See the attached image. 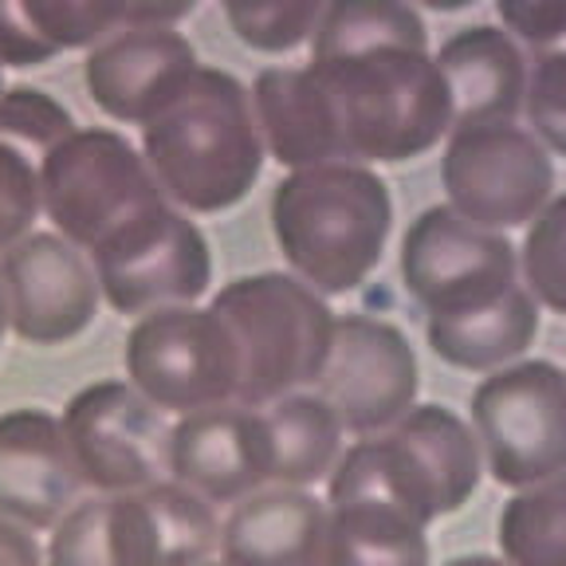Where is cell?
Segmentation results:
<instances>
[{
  "label": "cell",
  "mask_w": 566,
  "mask_h": 566,
  "mask_svg": "<svg viewBox=\"0 0 566 566\" xmlns=\"http://www.w3.org/2000/svg\"><path fill=\"white\" fill-rule=\"evenodd\" d=\"M9 327L32 346H60L95 323L98 292L91 256L55 232H32L0 256Z\"/></svg>",
  "instance_id": "cell-14"
},
{
  "label": "cell",
  "mask_w": 566,
  "mask_h": 566,
  "mask_svg": "<svg viewBox=\"0 0 566 566\" xmlns=\"http://www.w3.org/2000/svg\"><path fill=\"white\" fill-rule=\"evenodd\" d=\"M138 150L161 197L189 217L237 209L268 161L248 87L232 71L205 63L186 91L142 126Z\"/></svg>",
  "instance_id": "cell-1"
},
{
  "label": "cell",
  "mask_w": 566,
  "mask_h": 566,
  "mask_svg": "<svg viewBox=\"0 0 566 566\" xmlns=\"http://www.w3.org/2000/svg\"><path fill=\"white\" fill-rule=\"evenodd\" d=\"M44 217L40 201V161L0 142V256L35 232Z\"/></svg>",
  "instance_id": "cell-31"
},
{
  "label": "cell",
  "mask_w": 566,
  "mask_h": 566,
  "mask_svg": "<svg viewBox=\"0 0 566 566\" xmlns=\"http://www.w3.org/2000/svg\"><path fill=\"white\" fill-rule=\"evenodd\" d=\"M98 292L118 315L193 307L212 287V248L201 224L174 205L142 212L91 252Z\"/></svg>",
  "instance_id": "cell-9"
},
{
  "label": "cell",
  "mask_w": 566,
  "mask_h": 566,
  "mask_svg": "<svg viewBox=\"0 0 566 566\" xmlns=\"http://www.w3.org/2000/svg\"><path fill=\"white\" fill-rule=\"evenodd\" d=\"M449 209L488 232L531 224L555 193V161L515 123L452 130L441 154Z\"/></svg>",
  "instance_id": "cell-10"
},
{
  "label": "cell",
  "mask_w": 566,
  "mask_h": 566,
  "mask_svg": "<svg viewBox=\"0 0 566 566\" xmlns=\"http://www.w3.org/2000/svg\"><path fill=\"white\" fill-rule=\"evenodd\" d=\"M307 67L335 106L350 166H401L452 134L449 87L429 48L381 44Z\"/></svg>",
  "instance_id": "cell-3"
},
{
  "label": "cell",
  "mask_w": 566,
  "mask_h": 566,
  "mask_svg": "<svg viewBox=\"0 0 566 566\" xmlns=\"http://www.w3.org/2000/svg\"><path fill=\"white\" fill-rule=\"evenodd\" d=\"M126 381L158 413L186 417L237 401L240 354L212 307H169L134 318L126 335Z\"/></svg>",
  "instance_id": "cell-8"
},
{
  "label": "cell",
  "mask_w": 566,
  "mask_h": 566,
  "mask_svg": "<svg viewBox=\"0 0 566 566\" xmlns=\"http://www.w3.org/2000/svg\"><path fill=\"white\" fill-rule=\"evenodd\" d=\"M386 433H394L409 449L417 472L433 492L441 520L457 515L476 495L480 476H484V457H480L472 424L452 413L449 406H413Z\"/></svg>",
  "instance_id": "cell-22"
},
{
  "label": "cell",
  "mask_w": 566,
  "mask_h": 566,
  "mask_svg": "<svg viewBox=\"0 0 566 566\" xmlns=\"http://www.w3.org/2000/svg\"><path fill=\"white\" fill-rule=\"evenodd\" d=\"M472 433L484 472L504 488H535L566 472V370L527 358L472 389Z\"/></svg>",
  "instance_id": "cell-7"
},
{
  "label": "cell",
  "mask_w": 566,
  "mask_h": 566,
  "mask_svg": "<svg viewBox=\"0 0 566 566\" xmlns=\"http://www.w3.org/2000/svg\"><path fill=\"white\" fill-rule=\"evenodd\" d=\"M444 566H507V563L492 555H460V558H449Z\"/></svg>",
  "instance_id": "cell-36"
},
{
  "label": "cell",
  "mask_w": 566,
  "mask_h": 566,
  "mask_svg": "<svg viewBox=\"0 0 566 566\" xmlns=\"http://www.w3.org/2000/svg\"><path fill=\"white\" fill-rule=\"evenodd\" d=\"M495 539L507 566H566V472L515 492L500 512Z\"/></svg>",
  "instance_id": "cell-26"
},
{
  "label": "cell",
  "mask_w": 566,
  "mask_h": 566,
  "mask_svg": "<svg viewBox=\"0 0 566 566\" xmlns=\"http://www.w3.org/2000/svg\"><path fill=\"white\" fill-rule=\"evenodd\" d=\"M495 17L515 44H527L535 55L566 52V0H500Z\"/></svg>",
  "instance_id": "cell-33"
},
{
  "label": "cell",
  "mask_w": 566,
  "mask_h": 566,
  "mask_svg": "<svg viewBox=\"0 0 566 566\" xmlns=\"http://www.w3.org/2000/svg\"><path fill=\"white\" fill-rule=\"evenodd\" d=\"M55 48L28 17L24 0H0V71L4 67H44L55 60Z\"/></svg>",
  "instance_id": "cell-34"
},
{
  "label": "cell",
  "mask_w": 566,
  "mask_h": 566,
  "mask_svg": "<svg viewBox=\"0 0 566 566\" xmlns=\"http://www.w3.org/2000/svg\"><path fill=\"white\" fill-rule=\"evenodd\" d=\"M205 566H224V563H205Z\"/></svg>",
  "instance_id": "cell-39"
},
{
  "label": "cell",
  "mask_w": 566,
  "mask_h": 566,
  "mask_svg": "<svg viewBox=\"0 0 566 566\" xmlns=\"http://www.w3.org/2000/svg\"><path fill=\"white\" fill-rule=\"evenodd\" d=\"M63 437L83 484L98 495H130L166 476L169 424L126 378L83 386L63 406Z\"/></svg>",
  "instance_id": "cell-11"
},
{
  "label": "cell",
  "mask_w": 566,
  "mask_h": 566,
  "mask_svg": "<svg viewBox=\"0 0 566 566\" xmlns=\"http://www.w3.org/2000/svg\"><path fill=\"white\" fill-rule=\"evenodd\" d=\"M401 283L424 315H444L515 287L520 252L504 232L476 229L449 205H433L401 237Z\"/></svg>",
  "instance_id": "cell-13"
},
{
  "label": "cell",
  "mask_w": 566,
  "mask_h": 566,
  "mask_svg": "<svg viewBox=\"0 0 566 566\" xmlns=\"http://www.w3.org/2000/svg\"><path fill=\"white\" fill-rule=\"evenodd\" d=\"M240 354L237 406L264 409L315 386L335 338V311L307 283L283 272L229 280L209 303Z\"/></svg>",
  "instance_id": "cell-4"
},
{
  "label": "cell",
  "mask_w": 566,
  "mask_h": 566,
  "mask_svg": "<svg viewBox=\"0 0 566 566\" xmlns=\"http://www.w3.org/2000/svg\"><path fill=\"white\" fill-rule=\"evenodd\" d=\"M260 417L272 444V488L307 492L311 484L335 472L346 429L315 389L272 401L260 409Z\"/></svg>",
  "instance_id": "cell-24"
},
{
  "label": "cell",
  "mask_w": 566,
  "mask_h": 566,
  "mask_svg": "<svg viewBox=\"0 0 566 566\" xmlns=\"http://www.w3.org/2000/svg\"><path fill=\"white\" fill-rule=\"evenodd\" d=\"M0 95H4V71H0Z\"/></svg>",
  "instance_id": "cell-38"
},
{
  "label": "cell",
  "mask_w": 566,
  "mask_h": 566,
  "mask_svg": "<svg viewBox=\"0 0 566 566\" xmlns=\"http://www.w3.org/2000/svg\"><path fill=\"white\" fill-rule=\"evenodd\" d=\"M75 130H80L75 115L48 91L4 87V95H0V142L24 150L28 158L40 161Z\"/></svg>",
  "instance_id": "cell-30"
},
{
  "label": "cell",
  "mask_w": 566,
  "mask_h": 566,
  "mask_svg": "<svg viewBox=\"0 0 566 566\" xmlns=\"http://www.w3.org/2000/svg\"><path fill=\"white\" fill-rule=\"evenodd\" d=\"M248 95L256 111L264 154L280 161L287 174L346 161L335 106L307 63L303 67H264Z\"/></svg>",
  "instance_id": "cell-19"
},
{
  "label": "cell",
  "mask_w": 566,
  "mask_h": 566,
  "mask_svg": "<svg viewBox=\"0 0 566 566\" xmlns=\"http://www.w3.org/2000/svg\"><path fill=\"white\" fill-rule=\"evenodd\" d=\"M327 504L295 488H264L221 523L224 566H323Z\"/></svg>",
  "instance_id": "cell-20"
},
{
  "label": "cell",
  "mask_w": 566,
  "mask_h": 566,
  "mask_svg": "<svg viewBox=\"0 0 566 566\" xmlns=\"http://www.w3.org/2000/svg\"><path fill=\"white\" fill-rule=\"evenodd\" d=\"M535 335H539V303L531 300L523 283L488 303L424 318L429 350L444 366L469 374H495L520 363Z\"/></svg>",
  "instance_id": "cell-21"
},
{
  "label": "cell",
  "mask_w": 566,
  "mask_h": 566,
  "mask_svg": "<svg viewBox=\"0 0 566 566\" xmlns=\"http://www.w3.org/2000/svg\"><path fill=\"white\" fill-rule=\"evenodd\" d=\"M421 366L406 331L354 311L335 318L327 366L318 374L315 394L331 406L346 433L378 437L417 406Z\"/></svg>",
  "instance_id": "cell-12"
},
{
  "label": "cell",
  "mask_w": 566,
  "mask_h": 566,
  "mask_svg": "<svg viewBox=\"0 0 566 566\" xmlns=\"http://www.w3.org/2000/svg\"><path fill=\"white\" fill-rule=\"evenodd\" d=\"M449 87L452 130L515 123L527 95V55L504 28L469 24L452 32L433 55Z\"/></svg>",
  "instance_id": "cell-18"
},
{
  "label": "cell",
  "mask_w": 566,
  "mask_h": 566,
  "mask_svg": "<svg viewBox=\"0 0 566 566\" xmlns=\"http://www.w3.org/2000/svg\"><path fill=\"white\" fill-rule=\"evenodd\" d=\"M323 566H429V535L381 500L331 495Z\"/></svg>",
  "instance_id": "cell-23"
},
{
  "label": "cell",
  "mask_w": 566,
  "mask_h": 566,
  "mask_svg": "<svg viewBox=\"0 0 566 566\" xmlns=\"http://www.w3.org/2000/svg\"><path fill=\"white\" fill-rule=\"evenodd\" d=\"M221 520L189 488L161 480L130 495H87L52 527L48 566H205Z\"/></svg>",
  "instance_id": "cell-5"
},
{
  "label": "cell",
  "mask_w": 566,
  "mask_h": 566,
  "mask_svg": "<svg viewBox=\"0 0 566 566\" xmlns=\"http://www.w3.org/2000/svg\"><path fill=\"white\" fill-rule=\"evenodd\" d=\"M381 44L429 48V28H424L421 12L409 4H394V0L327 4L315 28V40H311V60H338V55Z\"/></svg>",
  "instance_id": "cell-27"
},
{
  "label": "cell",
  "mask_w": 566,
  "mask_h": 566,
  "mask_svg": "<svg viewBox=\"0 0 566 566\" xmlns=\"http://www.w3.org/2000/svg\"><path fill=\"white\" fill-rule=\"evenodd\" d=\"M323 9L327 4L318 0H232L224 4V20L232 35L252 52L287 55L315 40Z\"/></svg>",
  "instance_id": "cell-28"
},
{
  "label": "cell",
  "mask_w": 566,
  "mask_h": 566,
  "mask_svg": "<svg viewBox=\"0 0 566 566\" xmlns=\"http://www.w3.org/2000/svg\"><path fill=\"white\" fill-rule=\"evenodd\" d=\"M0 566H48L32 531L0 515Z\"/></svg>",
  "instance_id": "cell-35"
},
{
  "label": "cell",
  "mask_w": 566,
  "mask_h": 566,
  "mask_svg": "<svg viewBox=\"0 0 566 566\" xmlns=\"http://www.w3.org/2000/svg\"><path fill=\"white\" fill-rule=\"evenodd\" d=\"M523 115L543 150L566 158V52L535 55V67L527 71Z\"/></svg>",
  "instance_id": "cell-32"
},
{
  "label": "cell",
  "mask_w": 566,
  "mask_h": 566,
  "mask_svg": "<svg viewBox=\"0 0 566 566\" xmlns=\"http://www.w3.org/2000/svg\"><path fill=\"white\" fill-rule=\"evenodd\" d=\"M166 476L212 507L272 488V444L260 409L229 401L177 417L166 441Z\"/></svg>",
  "instance_id": "cell-15"
},
{
  "label": "cell",
  "mask_w": 566,
  "mask_h": 566,
  "mask_svg": "<svg viewBox=\"0 0 566 566\" xmlns=\"http://www.w3.org/2000/svg\"><path fill=\"white\" fill-rule=\"evenodd\" d=\"M394 197L378 169L331 161L287 174L272 193V237L315 295L358 292L386 256Z\"/></svg>",
  "instance_id": "cell-2"
},
{
  "label": "cell",
  "mask_w": 566,
  "mask_h": 566,
  "mask_svg": "<svg viewBox=\"0 0 566 566\" xmlns=\"http://www.w3.org/2000/svg\"><path fill=\"white\" fill-rule=\"evenodd\" d=\"M9 303H4V287H0V350H4V338H9Z\"/></svg>",
  "instance_id": "cell-37"
},
{
  "label": "cell",
  "mask_w": 566,
  "mask_h": 566,
  "mask_svg": "<svg viewBox=\"0 0 566 566\" xmlns=\"http://www.w3.org/2000/svg\"><path fill=\"white\" fill-rule=\"evenodd\" d=\"M28 17L55 52H83L130 28H177L193 4H146V0H24Z\"/></svg>",
  "instance_id": "cell-25"
},
{
  "label": "cell",
  "mask_w": 566,
  "mask_h": 566,
  "mask_svg": "<svg viewBox=\"0 0 566 566\" xmlns=\"http://www.w3.org/2000/svg\"><path fill=\"white\" fill-rule=\"evenodd\" d=\"M520 272L531 300L555 315H566V193L551 197L547 209L527 224Z\"/></svg>",
  "instance_id": "cell-29"
},
{
  "label": "cell",
  "mask_w": 566,
  "mask_h": 566,
  "mask_svg": "<svg viewBox=\"0 0 566 566\" xmlns=\"http://www.w3.org/2000/svg\"><path fill=\"white\" fill-rule=\"evenodd\" d=\"M75 469L55 413L20 406L0 413V515L24 531H52L83 500Z\"/></svg>",
  "instance_id": "cell-17"
},
{
  "label": "cell",
  "mask_w": 566,
  "mask_h": 566,
  "mask_svg": "<svg viewBox=\"0 0 566 566\" xmlns=\"http://www.w3.org/2000/svg\"><path fill=\"white\" fill-rule=\"evenodd\" d=\"M201 60L177 28H130L87 52L83 83L111 123L146 126L197 75Z\"/></svg>",
  "instance_id": "cell-16"
},
{
  "label": "cell",
  "mask_w": 566,
  "mask_h": 566,
  "mask_svg": "<svg viewBox=\"0 0 566 566\" xmlns=\"http://www.w3.org/2000/svg\"><path fill=\"white\" fill-rule=\"evenodd\" d=\"M40 201L55 237L91 256L111 232L166 205V197L123 130L80 126L40 158Z\"/></svg>",
  "instance_id": "cell-6"
}]
</instances>
